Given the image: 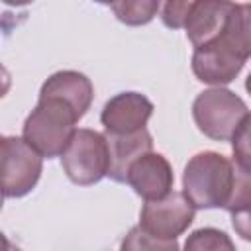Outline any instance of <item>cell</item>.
<instances>
[{
	"label": "cell",
	"instance_id": "ffe728a7",
	"mask_svg": "<svg viewBox=\"0 0 251 251\" xmlns=\"http://www.w3.org/2000/svg\"><path fill=\"white\" fill-rule=\"evenodd\" d=\"M2 204H4V196H2V192H0V210H2Z\"/></svg>",
	"mask_w": 251,
	"mask_h": 251
},
{
	"label": "cell",
	"instance_id": "30bf717a",
	"mask_svg": "<svg viewBox=\"0 0 251 251\" xmlns=\"http://www.w3.org/2000/svg\"><path fill=\"white\" fill-rule=\"evenodd\" d=\"M233 2H216V0H192L184 29L186 37L194 47H200L212 41L226 25L227 14Z\"/></svg>",
	"mask_w": 251,
	"mask_h": 251
},
{
	"label": "cell",
	"instance_id": "9c48e42d",
	"mask_svg": "<svg viewBox=\"0 0 251 251\" xmlns=\"http://www.w3.org/2000/svg\"><path fill=\"white\" fill-rule=\"evenodd\" d=\"M126 182L133 188L137 196H141L145 202H151L161 200L169 192H173L175 175L165 155L149 151L129 165L126 173Z\"/></svg>",
	"mask_w": 251,
	"mask_h": 251
},
{
	"label": "cell",
	"instance_id": "5bb4252c",
	"mask_svg": "<svg viewBox=\"0 0 251 251\" xmlns=\"http://www.w3.org/2000/svg\"><path fill=\"white\" fill-rule=\"evenodd\" d=\"M184 251H237V249L226 231L218 227H200L186 237Z\"/></svg>",
	"mask_w": 251,
	"mask_h": 251
},
{
	"label": "cell",
	"instance_id": "3957f363",
	"mask_svg": "<svg viewBox=\"0 0 251 251\" xmlns=\"http://www.w3.org/2000/svg\"><path fill=\"white\" fill-rule=\"evenodd\" d=\"M76 112L61 98L39 96L35 108L24 122L22 139L43 159L61 157L76 131Z\"/></svg>",
	"mask_w": 251,
	"mask_h": 251
},
{
	"label": "cell",
	"instance_id": "44dd1931",
	"mask_svg": "<svg viewBox=\"0 0 251 251\" xmlns=\"http://www.w3.org/2000/svg\"><path fill=\"white\" fill-rule=\"evenodd\" d=\"M0 139H2V135H0Z\"/></svg>",
	"mask_w": 251,
	"mask_h": 251
},
{
	"label": "cell",
	"instance_id": "8fae6325",
	"mask_svg": "<svg viewBox=\"0 0 251 251\" xmlns=\"http://www.w3.org/2000/svg\"><path fill=\"white\" fill-rule=\"evenodd\" d=\"M108 145V175L116 182H126V173L129 165L141 155L153 151V137L145 129L127 135H112L104 133Z\"/></svg>",
	"mask_w": 251,
	"mask_h": 251
},
{
	"label": "cell",
	"instance_id": "d6986e66",
	"mask_svg": "<svg viewBox=\"0 0 251 251\" xmlns=\"http://www.w3.org/2000/svg\"><path fill=\"white\" fill-rule=\"evenodd\" d=\"M0 251H22L18 245H14L6 235L4 231H0Z\"/></svg>",
	"mask_w": 251,
	"mask_h": 251
},
{
	"label": "cell",
	"instance_id": "4fadbf2b",
	"mask_svg": "<svg viewBox=\"0 0 251 251\" xmlns=\"http://www.w3.org/2000/svg\"><path fill=\"white\" fill-rule=\"evenodd\" d=\"M110 10L126 25H145L157 16V12L161 10V4L155 0L114 2V4H110Z\"/></svg>",
	"mask_w": 251,
	"mask_h": 251
},
{
	"label": "cell",
	"instance_id": "52a82bcc",
	"mask_svg": "<svg viewBox=\"0 0 251 251\" xmlns=\"http://www.w3.org/2000/svg\"><path fill=\"white\" fill-rule=\"evenodd\" d=\"M194 208L182 192H169L161 200L145 202L139 214V227L161 239H176L194 222Z\"/></svg>",
	"mask_w": 251,
	"mask_h": 251
},
{
	"label": "cell",
	"instance_id": "7c38bea8",
	"mask_svg": "<svg viewBox=\"0 0 251 251\" xmlns=\"http://www.w3.org/2000/svg\"><path fill=\"white\" fill-rule=\"evenodd\" d=\"M39 96L61 98L76 112L78 118H82L90 110L94 86L90 78L78 71H57L41 84Z\"/></svg>",
	"mask_w": 251,
	"mask_h": 251
},
{
	"label": "cell",
	"instance_id": "ac0fdd59",
	"mask_svg": "<svg viewBox=\"0 0 251 251\" xmlns=\"http://www.w3.org/2000/svg\"><path fill=\"white\" fill-rule=\"evenodd\" d=\"M12 88V75L10 71L0 63V98H4Z\"/></svg>",
	"mask_w": 251,
	"mask_h": 251
},
{
	"label": "cell",
	"instance_id": "7a4b0ae2",
	"mask_svg": "<svg viewBox=\"0 0 251 251\" xmlns=\"http://www.w3.org/2000/svg\"><path fill=\"white\" fill-rule=\"evenodd\" d=\"M251 6L231 4L226 25L212 41L194 47L192 73L200 82L222 86L235 80L251 55Z\"/></svg>",
	"mask_w": 251,
	"mask_h": 251
},
{
	"label": "cell",
	"instance_id": "5b68a950",
	"mask_svg": "<svg viewBox=\"0 0 251 251\" xmlns=\"http://www.w3.org/2000/svg\"><path fill=\"white\" fill-rule=\"evenodd\" d=\"M61 165L71 182L90 186L108 175V145L104 133L78 127L61 155Z\"/></svg>",
	"mask_w": 251,
	"mask_h": 251
},
{
	"label": "cell",
	"instance_id": "8992f818",
	"mask_svg": "<svg viewBox=\"0 0 251 251\" xmlns=\"http://www.w3.org/2000/svg\"><path fill=\"white\" fill-rule=\"evenodd\" d=\"M43 173V159L16 135L0 139V192L8 198L29 194Z\"/></svg>",
	"mask_w": 251,
	"mask_h": 251
},
{
	"label": "cell",
	"instance_id": "2e32d148",
	"mask_svg": "<svg viewBox=\"0 0 251 251\" xmlns=\"http://www.w3.org/2000/svg\"><path fill=\"white\" fill-rule=\"evenodd\" d=\"M190 4H192V0H188V2H178V0L165 2L163 8H161V20H163V24L167 27H173V29L184 27V22H186Z\"/></svg>",
	"mask_w": 251,
	"mask_h": 251
},
{
	"label": "cell",
	"instance_id": "9a60e30c",
	"mask_svg": "<svg viewBox=\"0 0 251 251\" xmlns=\"http://www.w3.org/2000/svg\"><path fill=\"white\" fill-rule=\"evenodd\" d=\"M120 251H180V249L176 239H161L143 231L139 226H133L122 239Z\"/></svg>",
	"mask_w": 251,
	"mask_h": 251
},
{
	"label": "cell",
	"instance_id": "277c9868",
	"mask_svg": "<svg viewBox=\"0 0 251 251\" xmlns=\"http://www.w3.org/2000/svg\"><path fill=\"white\" fill-rule=\"evenodd\" d=\"M192 118L198 129L214 141H229L249 120V108L241 96L227 88H208L192 102Z\"/></svg>",
	"mask_w": 251,
	"mask_h": 251
},
{
	"label": "cell",
	"instance_id": "6da1fadb",
	"mask_svg": "<svg viewBox=\"0 0 251 251\" xmlns=\"http://www.w3.org/2000/svg\"><path fill=\"white\" fill-rule=\"evenodd\" d=\"M249 171L237 167L226 155L216 151H200L192 155L182 173V194L192 208L229 210L233 216V227L243 239H249Z\"/></svg>",
	"mask_w": 251,
	"mask_h": 251
},
{
	"label": "cell",
	"instance_id": "ba28073f",
	"mask_svg": "<svg viewBox=\"0 0 251 251\" xmlns=\"http://www.w3.org/2000/svg\"><path fill=\"white\" fill-rule=\"evenodd\" d=\"M151 116H153V102L141 92L126 90L112 96L104 104L100 122L106 133L127 135L145 129Z\"/></svg>",
	"mask_w": 251,
	"mask_h": 251
},
{
	"label": "cell",
	"instance_id": "e0dca14e",
	"mask_svg": "<svg viewBox=\"0 0 251 251\" xmlns=\"http://www.w3.org/2000/svg\"><path fill=\"white\" fill-rule=\"evenodd\" d=\"M249 120L243 122V126L237 129V133L229 139L233 147V163L245 171H249Z\"/></svg>",
	"mask_w": 251,
	"mask_h": 251
}]
</instances>
